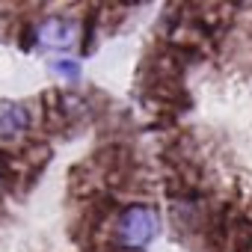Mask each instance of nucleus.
Returning a JSON list of instances; mask_svg holds the SVG:
<instances>
[{
  "instance_id": "7ed1b4c3",
  "label": "nucleus",
  "mask_w": 252,
  "mask_h": 252,
  "mask_svg": "<svg viewBox=\"0 0 252 252\" xmlns=\"http://www.w3.org/2000/svg\"><path fill=\"white\" fill-rule=\"evenodd\" d=\"M30 131V110L21 101L0 104V143H18Z\"/></svg>"
},
{
  "instance_id": "f03ea898",
  "label": "nucleus",
  "mask_w": 252,
  "mask_h": 252,
  "mask_svg": "<svg viewBox=\"0 0 252 252\" xmlns=\"http://www.w3.org/2000/svg\"><path fill=\"white\" fill-rule=\"evenodd\" d=\"M30 39L42 51H68L80 39V21L71 15H48L30 30Z\"/></svg>"
},
{
  "instance_id": "39448f33",
  "label": "nucleus",
  "mask_w": 252,
  "mask_h": 252,
  "mask_svg": "<svg viewBox=\"0 0 252 252\" xmlns=\"http://www.w3.org/2000/svg\"><path fill=\"white\" fill-rule=\"evenodd\" d=\"M0 190H3V169H0Z\"/></svg>"
},
{
  "instance_id": "f257e3e1",
  "label": "nucleus",
  "mask_w": 252,
  "mask_h": 252,
  "mask_svg": "<svg viewBox=\"0 0 252 252\" xmlns=\"http://www.w3.org/2000/svg\"><path fill=\"white\" fill-rule=\"evenodd\" d=\"M160 234V214L149 202H131L113 214L110 240L122 252H143Z\"/></svg>"
},
{
  "instance_id": "20e7f679",
  "label": "nucleus",
  "mask_w": 252,
  "mask_h": 252,
  "mask_svg": "<svg viewBox=\"0 0 252 252\" xmlns=\"http://www.w3.org/2000/svg\"><path fill=\"white\" fill-rule=\"evenodd\" d=\"M51 71L60 77V80H65V83H77L80 80V63L77 60H54L51 63Z\"/></svg>"
}]
</instances>
